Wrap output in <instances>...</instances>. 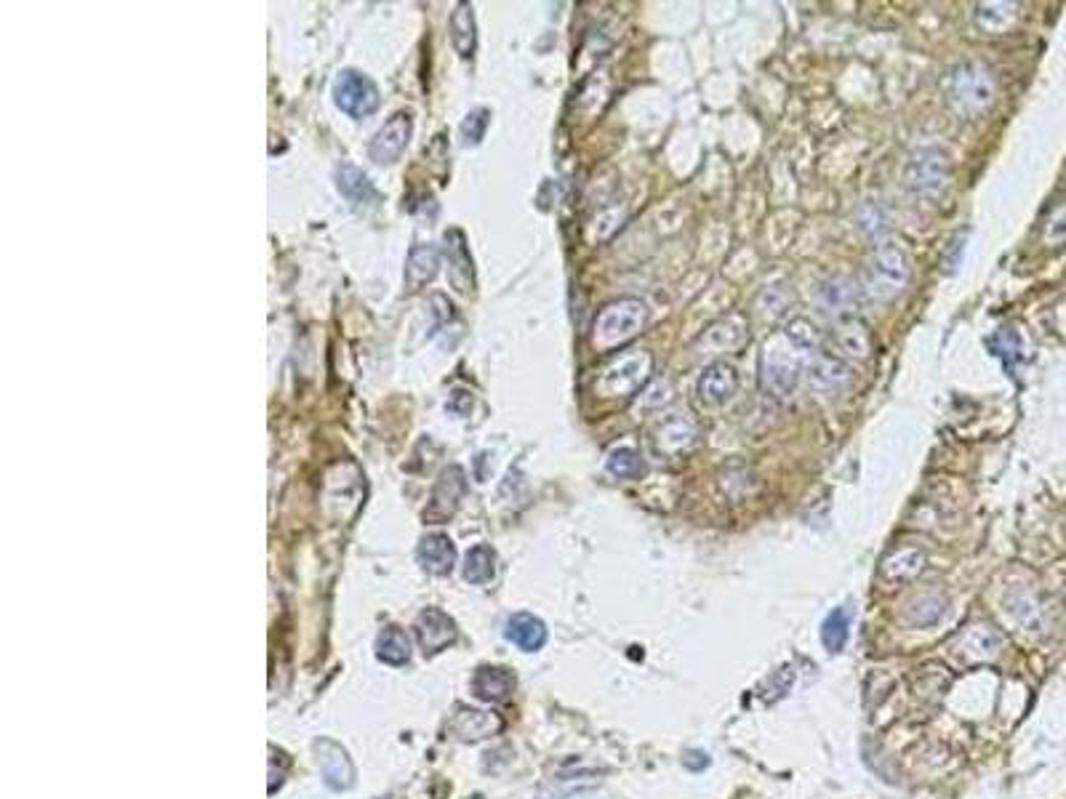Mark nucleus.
Segmentation results:
<instances>
[{
    "mask_svg": "<svg viewBox=\"0 0 1066 799\" xmlns=\"http://www.w3.org/2000/svg\"><path fill=\"white\" fill-rule=\"evenodd\" d=\"M747 341V325L739 317H723L709 325L707 331L696 339V349L709 352V355H723L731 349H739Z\"/></svg>",
    "mask_w": 1066,
    "mask_h": 799,
    "instance_id": "14",
    "label": "nucleus"
},
{
    "mask_svg": "<svg viewBox=\"0 0 1066 799\" xmlns=\"http://www.w3.org/2000/svg\"><path fill=\"white\" fill-rule=\"evenodd\" d=\"M808 355L805 349L795 347L792 341L784 339V333L771 336L765 341L763 355H760V384L771 397L787 400L797 392L803 373L808 371Z\"/></svg>",
    "mask_w": 1066,
    "mask_h": 799,
    "instance_id": "1",
    "label": "nucleus"
},
{
    "mask_svg": "<svg viewBox=\"0 0 1066 799\" xmlns=\"http://www.w3.org/2000/svg\"><path fill=\"white\" fill-rule=\"evenodd\" d=\"M451 43H454L456 54L472 56L475 51L478 35H475V14H472L470 3H459L451 14Z\"/></svg>",
    "mask_w": 1066,
    "mask_h": 799,
    "instance_id": "28",
    "label": "nucleus"
},
{
    "mask_svg": "<svg viewBox=\"0 0 1066 799\" xmlns=\"http://www.w3.org/2000/svg\"><path fill=\"white\" fill-rule=\"evenodd\" d=\"M464 491H467V480H464V472L459 467H448L443 475L438 477V485L432 491L430 507L424 509V520L432 525H440L451 520L459 509V501H462Z\"/></svg>",
    "mask_w": 1066,
    "mask_h": 799,
    "instance_id": "9",
    "label": "nucleus"
},
{
    "mask_svg": "<svg viewBox=\"0 0 1066 799\" xmlns=\"http://www.w3.org/2000/svg\"><path fill=\"white\" fill-rule=\"evenodd\" d=\"M336 187H339L344 198L350 200V203H358V206L374 203V200L379 198L371 179H368L355 163H347V160H342V163L336 166Z\"/></svg>",
    "mask_w": 1066,
    "mask_h": 799,
    "instance_id": "25",
    "label": "nucleus"
},
{
    "mask_svg": "<svg viewBox=\"0 0 1066 799\" xmlns=\"http://www.w3.org/2000/svg\"><path fill=\"white\" fill-rule=\"evenodd\" d=\"M411 136H414V120H411V115H408V112L392 115V118L379 128V134L374 136V142L368 147V158L379 163V166L398 163L400 155L406 152L408 142H411Z\"/></svg>",
    "mask_w": 1066,
    "mask_h": 799,
    "instance_id": "8",
    "label": "nucleus"
},
{
    "mask_svg": "<svg viewBox=\"0 0 1066 799\" xmlns=\"http://www.w3.org/2000/svg\"><path fill=\"white\" fill-rule=\"evenodd\" d=\"M416 560L432 576H448L456 565L454 541L443 533H430L422 538V544L416 549Z\"/></svg>",
    "mask_w": 1066,
    "mask_h": 799,
    "instance_id": "17",
    "label": "nucleus"
},
{
    "mask_svg": "<svg viewBox=\"0 0 1066 799\" xmlns=\"http://www.w3.org/2000/svg\"><path fill=\"white\" fill-rule=\"evenodd\" d=\"M456 712L459 714H454V720H451L448 730H451L459 741H483V738L494 736V733L502 730V720H499L494 712L464 709V706H459Z\"/></svg>",
    "mask_w": 1066,
    "mask_h": 799,
    "instance_id": "19",
    "label": "nucleus"
},
{
    "mask_svg": "<svg viewBox=\"0 0 1066 799\" xmlns=\"http://www.w3.org/2000/svg\"><path fill=\"white\" fill-rule=\"evenodd\" d=\"M376 656H379V661L390 666L408 664V658H411V642H408L406 632L398 629V626L382 629V634L376 637Z\"/></svg>",
    "mask_w": 1066,
    "mask_h": 799,
    "instance_id": "27",
    "label": "nucleus"
},
{
    "mask_svg": "<svg viewBox=\"0 0 1066 799\" xmlns=\"http://www.w3.org/2000/svg\"><path fill=\"white\" fill-rule=\"evenodd\" d=\"M739 387L741 379L736 365L725 363V360L709 363L699 376V397L712 408H723V405L731 403Z\"/></svg>",
    "mask_w": 1066,
    "mask_h": 799,
    "instance_id": "10",
    "label": "nucleus"
},
{
    "mask_svg": "<svg viewBox=\"0 0 1066 799\" xmlns=\"http://www.w3.org/2000/svg\"><path fill=\"white\" fill-rule=\"evenodd\" d=\"M851 637V613L845 608H835L821 624V642L829 653H840Z\"/></svg>",
    "mask_w": 1066,
    "mask_h": 799,
    "instance_id": "30",
    "label": "nucleus"
},
{
    "mask_svg": "<svg viewBox=\"0 0 1066 799\" xmlns=\"http://www.w3.org/2000/svg\"><path fill=\"white\" fill-rule=\"evenodd\" d=\"M318 754L320 773H323V778H326V784L331 786V789L342 792V789H350V786L355 784V768H352L350 757H347L344 749L323 741V744H318Z\"/></svg>",
    "mask_w": 1066,
    "mask_h": 799,
    "instance_id": "21",
    "label": "nucleus"
},
{
    "mask_svg": "<svg viewBox=\"0 0 1066 799\" xmlns=\"http://www.w3.org/2000/svg\"><path fill=\"white\" fill-rule=\"evenodd\" d=\"M336 107L350 118H368L379 107V88L363 72L344 70L334 83Z\"/></svg>",
    "mask_w": 1066,
    "mask_h": 799,
    "instance_id": "7",
    "label": "nucleus"
},
{
    "mask_svg": "<svg viewBox=\"0 0 1066 799\" xmlns=\"http://www.w3.org/2000/svg\"><path fill=\"white\" fill-rule=\"evenodd\" d=\"M456 624L454 618L443 613L440 608H427L416 618V637L422 645L424 656H435L440 650L451 648L456 642Z\"/></svg>",
    "mask_w": 1066,
    "mask_h": 799,
    "instance_id": "11",
    "label": "nucleus"
},
{
    "mask_svg": "<svg viewBox=\"0 0 1066 799\" xmlns=\"http://www.w3.org/2000/svg\"><path fill=\"white\" fill-rule=\"evenodd\" d=\"M925 568V554L915 546H904V549H893L888 557L880 565V573L888 581H909L915 578L920 570Z\"/></svg>",
    "mask_w": 1066,
    "mask_h": 799,
    "instance_id": "26",
    "label": "nucleus"
},
{
    "mask_svg": "<svg viewBox=\"0 0 1066 799\" xmlns=\"http://www.w3.org/2000/svg\"><path fill=\"white\" fill-rule=\"evenodd\" d=\"M651 368V355L643 352V349L624 352V355L613 357L611 363L600 371V376H597V389H600L605 397L632 395V392H637V389L648 381Z\"/></svg>",
    "mask_w": 1066,
    "mask_h": 799,
    "instance_id": "5",
    "label": "nucleus"
},
{
    "mask_svg": "<svg viewBox=\"0 0 1066 799\" xmlns=\"http://www.w3.org/2000/svg\"><path fill=\"white\" fill-rule=\"evenodd\" d=\"M488 118H491V112L488 110H475L467 115V120L462 123L464 147H475V144H480V139H483V134H486V128H488Z\"/></svg>",
    "mask_w": 1066,
    "mask_h": 799,
    "instance_id": "36",
    "label": "nucleus"
},
{
    "mask_svg": "<svg viewBox=\"0 0 1066 799\" xmlns=\"http://www.w3.org/2000/svg\"><path fill=\"white\" fill-rule=\"evenodd\" d=\"M909 283V262L896 243H877L867 264V288L880 301L896 299Z\"/></svg>",
    "mask_w": 1066,
    "mask_h": 799,
    "instance_id": "4",
    "label": "nucleus"
},
{
    "mask_svg": "<svg viewBox=\"0 0 1066 799\" xmlns=\"http://www.w3.org/2000/svg\"><path fill=\"white\" fill-rule=\"evenodd\" d=\"M832 347H835V355L843 360H864L872 349V336H869L867 325L856 320V317H843L840 323L835 325L832 331Z\"/></svg>",
    "mask_w": 1066,
    "mask_h": 799,
    "instance_id": "16",
    "label": "nucleus"
},
{
    "mask_svg": "<svg viewBox=\"0 0 1066 799\" xmlns=\"http://www.w3.org/2000/svg\"><path fill=\"white\" fill-rule=\"evenodd\" d=\"M781 333H784V339L792 341L795 347L805 349V352H816V347L821 344V328L805 315L789 317Z\"/></svg>",
    "mask_w": 1066,
    "mask_h": 799,
    "instance_id": "31",
    "label": "nucleus"
},
{
    "mask_svg": "<svg viewBox=\"0 0 1066 799\" xmlns=\"http://www.w3.org/2000/svg\"><path fill=\"white\" fill-rule=\"evenodd\" d=\"M683 762L688 770H704L709 765V757L704 752H699V749H691V752L685 754Z\"/></svg>",
    "mask_w": 1066,
    "mask_h": 799,
    "instance_id": "38",
    "label": "nucleus"
},
{
    "mask_svg": "<svg viewBox=\"0 0 1066 799\" xmlns=\"http://www.w3.org/2000/svg\"><path fill=\"white\" fill-rule=\"evenodd\" d=\"M941 616H944V600L936 594H925L923 600L912 602L907 610V621L912 626H931Z\"/></svg>",
    "mask_w": 1066,
    "mask_h": 799,
    "instance_id": "34",
    "label": "nucleus"
},
{
    "mask_svg": "<svg viewBox=\"0 0 1066 799\" xmlns=\"http://www.w3.org/2000/svg\"><path fill=\"white\" fill-rule=\"evenodd\" d=\"M856 219H859L861 232H864L867 238H877V235L885 230V211L880 203H875V200L864 203Z\"/></svg>",
    "mask_w": 1066,
    "mask_h": 799,
    "instance_id": "35",
    "label": "nucleus"
},
{
    "mask_svg": "<svg viewBox=\"0 0 1066 799\" xmlns=\"http://www.w3.org/2000/svg\"><path fill=\"white\" fill-rule=\"evenodd\" d=\"M696 440H699V429L680 413H672L667 419H661L656 429H653V448L661 456H680V453L691 451Z\"/></svg>",
    "mask_w": 1066,
    "mask_h": 799,
    "instance_id": "12",
    "label": "nucleus"
},
{
    "mask_svg": "<svg viewBox=\"0 0 1066 799\" xmlns=\"http://www.w3.org/2000/svg\"><path fill=\"white\" fill-rule=\"evenodd\" d=\"M496 573V554L488 544L472 546L464 557V581L470 584H488Z\"/></svg>",
    "mask_w": 1066,
    "mask_h": 799,
    "instance_id": "29",
    "label": "nucleus"
},
{
    "mask_svg": "<svg viewBox=\"0 0 1066 799\" xmlns=\"http://www.w3.org/2000/svg\"><path fill=\"white\" fill-rule=\"evenodd\" d=\"M995 78L981 62L957 64L949 78V99L963 115H979L995 102Z\"/></svg>",
    "mask_w": 1066,
    "mask_h": 799,
    "instance_id": "3",
    "label": "nucleus"
},
{
    "mask_svg": "<svg viewBox=\"0 0 1066 799\" xmlns=\"http://www.w3.org/2000/svg\"><path fill=\"white\" fill-rule=\"evenodd\" d=\"M1016 8H1019L1016 3H979L976 6V22H979L981 30L997 35V32L1011 27L1013 19H1016Z\"/></svg>",
    "mask_w": 1066,
    "mask_h": 799,
    "instance_id": "32",
    "label": "nucleus"
},
{
    "mask_svg": "<svg viewBox=\"0 0 1066 799\" xmlns=\"http://www.w3.org/2000/svg\"><path fill=\"white\" fill-rule=\"evenodd\" d=\"M808 381L816 392H837L843 389L848 381H851V368L845 360H840L837 355H827V352H819L808 363Z\"/></svg>",
    "mask_w": 1066,
    "mask_h": 799,
    "instance_id": "18",
    "label": "nucleus"
},
{
    "mask_svg": "<svg viewBox=\"0 0 1066 799\" xmlns=\"http://www.w3.org/2000/svg\"><path fill=\"white\" fill-rule=\"evenodd\" d=\"M904 182L917 198H939L949 184V158L939 147H923L909 158Z\"/></svg>",
    "mask_w": 1066,
    "mask_h": 799,
    "instance_id": "6",
    "label": "nucleus"
},
{
    "mask_svg": "<svg viewBox=\"0 0 1066 799\" xmlns=\"http://www.w3.org/2000/svg\"><path fill=\"white\" fill-rule=\"evenodd\" d=\"M648 315H651V309L643 299L629 296V299L611 301L608 307L597 312L595 323H592V344L600 352L627 344L629 339H635L637 333L643 331Z\"/></svg>",
    "mask_w": 1066,
    "mask_h": 799,
    "instance_id": "2",
    "label": "nucleus"
},
{
    "mask_svg": "<svg viewBox=\"0 0 1066 799\" xmlns=\"http://www.w3.org/2000/svg\"><path fill=\"white\" fill-rule=\"evenodd\" d=\"M672 397V384H669L667 379H656L651 381L648 387H645V392L640 395V405L643 408H659V405H664Z\"/></svg>",
    "mask_w": 1066,
    "mask_h": 799,
    "instance_id": "37",
    "label": "nucleus"
},
{
    "mask_svg": "<svg viewBox=\"0 0 1066 799\" xmlns=\"http://www.w3.org/2000/svg\"><path fill=\"white\" fill-rule=\"evenodd\" d=\"M608 472L621 480H637V477L645 475V464L640 459V453L632 451V448H613L608 453Z\"/></svg>",
    "mask_w": 1066,
    "mask_h": 799,
    "instance_id": "33",
    "label": "nucleus"
},
{
    "mask_svg": "<svg viewBox=\"0 0 1066 799\" xmlns=\"http://www.w3.org/2000/svg\"><path fill=\"white\" fill-rule=\"evenodd\" d=\"M515 690V674L510 669H502V666H480L475 677H472V693L480 701H488V704H499V701H507Z\"/></svg>",
    "mask_w": 1066,
    "mask_h": 799,
    "instance_id": "20",
    "label": "nucleus"
},
{
    "mask_svg": "<svg viewBox=\"0 0 1066 799\" xmlns=\"http://www.w3.org/2000/svg\"><path fill=\"white\" fill-rule=\"evenodd\" d=\"M440 269V254L438 248L430 246V243H416L408 254L406 264V291H419L427 283L435 280Z\"/></svg>",
    "mask_w": 1066,
    "mask_h": 799,
    "instance_id": "23",
    "label": "nucleus"
},
{
    "mask_svg": "<svg viewBox=\"0 0 1066 799\" xmlns=\"http://www.w3.org/2000/svg\"><path fill=\"white\" fill-rule=\"evenodd\" d=\"M816 301L819 307L829 315H840L843 320L859 301V285L853 283L851 277L845 275H832L827 280H821L819 288H816Z\"/></svg>",
    "mask_w": 1066,
    "mask_h": 799,
    "instance_id": "15",
    "label": "nucleus"
},
{
    "mask_svg": "<svg viewBox=\"0 0 1066 799\" xmlns=\"http://www.w3.org/2000/svg\"><path fill=\"white\" fill-rule=\"evenodd\" d=\"M1003 642V634L997 632L992 624H973L960 634L957 653L963 656L965 664H984V661H992V658L1000 656Z\"/></svg>",
    "mask_w": 1066,
    "mask_h": 799,
    "instance_id": "13",
    "label": "nucleus"
},
{
    "mask_svg": "<svg viewBox=\"0 0 1066 799\" xmlns=\"http://www.w3.org/2000/svg\"><path fill=\"white\" fill-rule=\"evenodd\" d=\"M446 259L448 267H451V283L456 285V291H472V259L467 254V243H464V235L459 230H448L446 238Z\"/></svg>",
    "mask_w": 1066,
    "mask_h": 799,
    "instance_id": "24",
    "label": "nucleus"
},
{
    "mask_svg": "<svg viewBox=\"0 0 1066 799\" xmlns=\"http://www.w3.org/2000/svg\"><path fill=\"white\" fill-rule=\"evenodd\" d=\"M504 637H507L512 645H518L520 650L533 653V650L544 648V642H547V626H544L541 618L531 616V613H515V616L507 618V624H504Z\"/></svg>",
    "mask_w": 1066,
    "mask_h": 799,
    "instance_id": "22",
    "label": "nucleus"
}]
</instances>
